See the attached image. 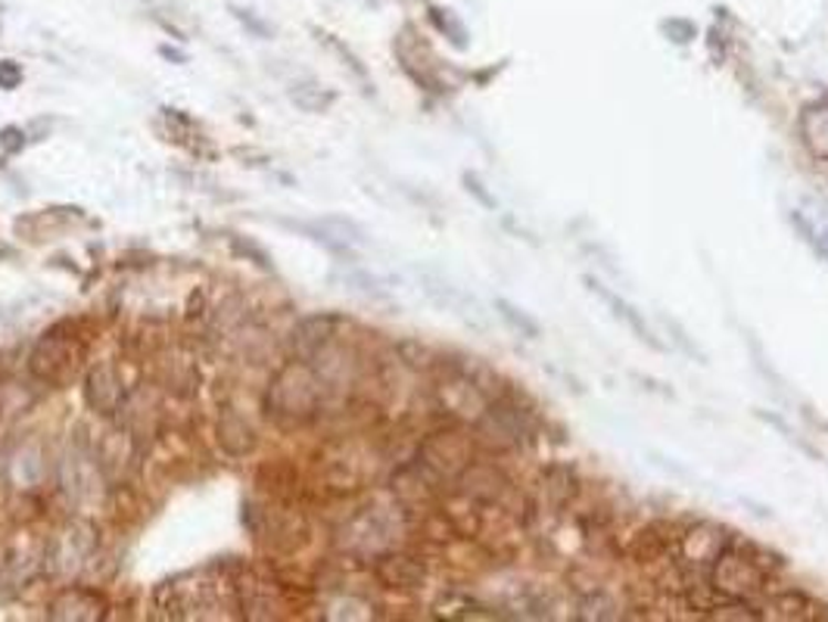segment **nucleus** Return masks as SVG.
<instances>
[{
  "label": "nucleus",
  "instance_id": "obj_15",
  "mask_svg": "<svg viewBox=\"0 0 828 622\" xmlns=\"http://www.w3.org/2000/svg\"><path fill=\"white\" fill-rule=\"evenodd\" d=\"M106 598L97 589L87 586H66L53 594L44 613L56 622H97L106 616Z\"/></svg>",
  "mask_w": 828,
  "mask_h": 622
},
{
  "label": "nucleus",
  "instance_id": "obj_35",
  "mask_svg": "<svg viewBox=\"0 0 828 622\" xmlns=\"http://www.w3.org/2000/svg\"><path fill=\"white\" fill-rule=\"evenodd\" d=\"M464 185H468V190H471L473 197H480V200H483V205H490V209L495 205V200H492L490 193L483 190V185H480V181H476L473 175H464Z\"/></svg>",
  "mask_w": 828,
  "mask_h": 622
},
{
  "label": "nucleus",
  "instance_id": "obj_26",
  "mask_svg": "<svg viewBox=\"0 0 828 622\" xmlns=\"http://www.w3.org/2000/svg\"><path fill=\"white\" fill-rule=\"evenodd\" d=\"M169 373H166V387L175 392V396H190L193 389H197V380H200V370H197V361H190V358H181V355H175L169 365Z\"/></svg>",
  "mask_w": 828,
  "mask_h": 622
},
{
  "label": "nucleus",
  "instance_id": "obj_31",
  "mask_svg": "<svg viewBox=\"0 0 828 622\" xmlns=\"http://www.w3.org/2000/svg\"><path fill=\"white\" fill-rule=\"evenodd\" d=\"M231 250H234V255H240V259H250V262H255L262 271L274 268L271 255L265 253L259 243H253L250 236H231Z\"/></svg>",
  "mask_w": 828,
  "mask_h": 622
},
{
  "label": "nucleus",
  "instance_id": "obj_3",
  "mask_svg": "<svg viewBox=\"0 0 828 622\" xmlns=\"http://www.w3.org/2000/svg\"><path fill=\"white\" fill-rule=\"evenodd\" d=\"M243 523L250 526V533L259 541H265L271 551H281V555L303 551L312 538L303 510L293 507V502H281V498H269L262 505L250 502L243 507Z\"/></svg>",
  "mask_w": 828,
  "mask_h": 622
},
{
  "label": "nucleus",
  "instance_id": "obj_18",
  "mask_svg": "<svg viewBox=\"0 0 828 622\" xmlns=\"http://www.w3.org/2000/svg\"><path fill=\"white\" fill-rule=\"evenodd\" d=\"M339 324H343V318H339V315H331V312L303 318L293 327V334H290L293 355H296V358H305V361L318 358L324 349H331V342L337 337Z\"/></svg>",
  "mask_w": 828,
  "mask_h": 622
},
{
  "label": "nucleus",
  "instance_id": "obj_29",
  "mask_svg": "<svg viewBox=\"0 0 828 622\" xmlns=\"http://www.w3.org/2000/svg\"><path fill=\"white\" fill-rule=\"evenodd\" d=\"M396 352H399V358H402V365H408V368H415V370H430L433 365H437V355L430 352L423 342H418V339H406V342H399V346H396Z\"/></svg>",
  "mask_w": 828,
  "mask_h": 622
},
{
  "label": "nucleus",
  "instance_id": "obj_22",
  "mask_svg": "<svg viewBox=\"0 0 828 622\" xmlns=\"http://www.w3.org/2000/svg\"><path fill=\"white\" fill-rule=\"evenodd\" d=\"M539 492L545 498V505L552 510H560L574 502L579 495V476H576L574 467H564V464H555V467H545L539 479Z\"/></svg>",
  "mask_w": 828,
  "mask_h": 622
},
{
  "label": "nucleus",
  "instance_id": "obj_6",
  "mask_svg": "<svg viewBox=\"0 0 828 622\" xmlns=\"http://www.w3.org/2000/svg\"><path fill=\"white\" fill-rule=\"evenodd\" d=\"M156 607L166 610L169 620H219V586L206 576H178L156 589Z\"/></svg>",
  "mask_w": 828,
  "mask_h": 622
},
{
  "label": "nucleus",
  "instance_id": "obj_13",
  "mask_svg": "<svg viewBox=\"0 0 828 622\" xmlns=\"http://www.w3.org/2000/svg\"><path fill=\"white\" fill-rule=\"evenodd\" d=\"M85 404L97 418H116L128 404V383L116 361H101L85 373Z\"/></svg>",
  "mask_w": 828,
  "mask_h": 622
},
{
  "label": "nucleus",
  "instance_id": "obj_30",
  "mask_svg": "<svg viewBox=\"0 0 828 622\" xmlns=\"http://www.w3.org/2000/svg\"><path fill=\"white\" fill-rule=\"evenodd\" d=\"M499 312H502V318H505L507 324H511V327H514V330L521 334V337H526V339L539 337V324L530 318L526 312H521L517 305H511V303H505V299H499Z\"/></svg>",
  "mask_w": 828,
  "mask_h": 622
},
{
  "label": "nucleus",
  "instance_id": "obj_2",
  "mask_svg": "<svg viewBox=\"0 0 828 622\" xmlns=\"http://www.w3.org/2000/svg\"><path fill=\"white\" fill-rule=\"evenodd\" d=\"M87 361V339L78 334V324L63 320L51 330H44L29 352V373L38 383L53 389L72 387Z\"/></svg>",
  "mask_w": 828,
  "mask_h": 622
},
{
  "label": "nucleus",
  "instance_id": "obj_17",
  "mask_svg": "<svg viewBox=\"0 0 828 622\" xmlns=\"http://www.w3.org/2000/svg\"><path fill=\"white\" fill-rule=\"evenodd\" d=\"M455 486L461 495H471L483 505H505V498L511 495V479L499 467L492 464H480V461H471L461 476L455 479Z\"/></svg>",
  "mask_w": 828,
  "mask_h": 622
},
{
  "label": "nucleus",
  "instance_id": "obj_5",
  "mask_svg": "<svg viewBox=\"0 0 828 622\" xmlns=\"http://www.w3.org/2000/svg\"><path fill=\"white\" fill-rule=\"evenodd\" d=\"M539 423L533 411L511 396H492L486 411L476 418V439L492 449H530L536 442Z\"/></svg>",
  "mask_w": 828,
  "mask_h": 622
},
{
  "label": "nucleus",
  "instance_id": "obj_14",
  "mask_svg": "<svg viewBox=\"0 0 828 622\" xmlns=\"http://www.w3.org/2000/svg\"><path fill=\"white\" fill-rule=\"evenodd\" d=\"M371 572L377 586H384L389 591H418L427 582V563L421 557L396 551V548L374 557Z\"/></svg>",
  "mask_w": 828,
  "mask_h": 622
},
{
  "label": "nucleus",
  "instance_id": "obj_9",
  "mask_svg": "<svg viewBox=\"0 0 828 622\" xmlns=\"http://www.w3.org/2000/svg\"><path fill=\"white\" fill-rule=\"evenodd\" d=\"M97 548V529L87 520H69L44 545V570L56 579H69L91 563Z\"/></svg>",
  "mask_w": 828,
  "mask_h": 622
},
{
  "label": "nucleus",
  "instance_id": "obj_27",
  "mask_svg": "<svg viewBox=\"0 0 828 622\" xmlns=\"http://www.w3.org/2000/svg\"><path fill=\"white\" fill-rule=\"evenodd\" d=\"M290 101L296 103L303 113H324L334 103V94L322 91L318 85H293L290 87Z\"/></svg>",
  "mask_w": 828,
  "mask_h": 622
},
{
  "label": "nucleus",
  "instance_id": "obj_21",
  "mask_svg": "<svg viewBox=\"0 0 828 622\" xmlns=\"http://www.w3.org/2000/svg\"><path fill=\"white\" fill-rule=\"evenodd\" d=\"M586 284H589V289H591V293H595V296H598V299H601V303L608 305L610 315L620 320V324H626V327H629V330H632L636 337L642 339L644 346H651V349H663V342H660V339L654 337V334H651L648 320H644L642 315H639V312L632 308V305L626 303L623 296H617L614 289H608V286H601V284H598V281H595V277H586Z\"/></svg>",
  "mask_w": 828,
  "mask_h": 622
},
{
  "label": "nucleus",
  "instance_id": "obj_25",
  "mask_svg": "<svg viewBox=\"0 0 828 622\" xmlns=\"http://www.w3.org/2000/svg\"><path fill=\"white\" fill-rule=\"evenodd\" d=\"M800 135L813 156L828 162V106H807L800 116Z\"/></svg>",
  "mask_w": 828,
  "mask_h": 622
},
{
  "label": "nucleus",
  "instance_id": "obj_32",
  "mask_svg": "<svg viewBox=\"0 0 828 622\" xmlns=\"http://www.w3.org/2000/svg\"><path fill=\"white\" fill-rule=\"evenodd\" d=\"M22 85V66L17 60H0V91H17Z\"/></svg>",
  "mask_w": 828,
  "mask_h": 622
},
{
  "label": "nucleus",
  "instance_id": "obj_8",
  "mask_svg": "<svg viewBox=\"0 0 828 622\" xmlns=\"http://www.w3.org/2000/svg\"><path fill=\"white\" fill-rule=\"evenodd\" d=\"M729 541H732V533L716 523H692L689 529H682L673 545V557H670L682 572V582L689 586L694 579H708L713 560L726 551Z\"/></svg>",
  "mask_w": 828,
  "mask_h": 622
},
{
  "label": "nucleus",
  "instance_id": "obj_23",
  "mask_svg": "<svg viewBox=\"0 0 828 622\" xmlns=\"http://www.w3.org/2000/svg\"><path fill=\"white\" fill-rule=\"evenodd\" d=\"M769 610L773 613H766L769 620H782V622H810L819 620V604L813 601L810 594H804V591L788 589V591H778L776 598L769 601Z\"/></svg>",
  "mask_w": 828,
  "mask_h": 622
},
{
  "label": "nucleus",
  "instance_id": "obj_20",
  "mask_svg": "<svg viewBox=\"0 0 828 622\" xmlns=\"http://www.w3.org/2000/svg\"><path fill=\"white\" fill-rule=\"evenodd\" d=\"M677 523L670 520H658L651 523L648 529L639 533V538L632 541V557L639 560V563H654V560H670L673 557V545H677L679 538Z\"/></svg>",
  "mask_w": 828,
  "mask_h": 622
},
{
  "label": "nucleus",
  "instance_id": "obj_16",
  "mask_svg": "<svg viewBox=\"0 0 828 622\" xmlns=\"http://www.w3.org/2000/svg\"><path fill=\"white\" fill-rule=\"evenodd\" d=\"M7 483L17 492H34L48 476V445L38 436L19 442L13 452L7 454Z\"/></svg>",
  "mask_w": 828,
  "mask_h": 622
},
{
  "label": "nucleus",
  "instance_id": "obj_11",
  "mask_svg": "<svg viewBox=\"0 0 828 622\" xmlns=\"http://www.w3.org/2000/svg\"><path fill=\"white\" fill-rule=\"evenodd\" d=\"M710 586L720 591L723 598L732 601H751L754 594H761L769 582V572L761 570L747 555H742L732 541L723 555L713 560V567L708 572Z\"/></svg>",
  "mask_w": 828,
  "mask_h": 622
},
{
  "label": "nucleus",
  "instance_id": "obj_10",
  "mask_svg": "<svg viewBox=\"0 0 828 622\" xmlns=\"http://www.w3.org/2000/svg\"><path fill=\"white\" fill-rule=\"evenodd\" d=\"M237 610L243 620H284L287 610H293L290 586L281 579H271L262 572H243L234 586Z\"/></svg>",
  "mask_w": 828,
  "mask_h": 622
},
{
  "label": "nucleus",
  "instance_id": "obj_7",
  "mask_svg": "<svg viewBox=\"0 0 828 622\" xmlns=\"http://www.w3.org/2000/svg\"><path fill=\"white\" fill-rule=\"evenodd\" d=\"M473 461V439L464 436L461 430H440L423 439L421 449L415 454V464L421 467L423 476L437 488L455 486L461 471Z\"/></svg>",
  "mask_w": 828,
  "mask_h": 622
},
{
  "label": "nucleus",
  "instance_id": "obj_36",
  "mask_svg": "<svg viewBox=\"0 0 828 622\" xmlns=\"http://www.w3.org/2000/svg\"><path fill=\"white\" fill-rule=\"evenodd\" d=\"M159 56H163V60H169V63H178V66H185L187 63V53L175 51V48H169V44H163V48H159Z\"/></svg>",
  "mask_w": 828,
  "mask_h": 622
},
{
  "label": "nucleus",
  "instance_id": "obj_24",
  "mask_svg": "<svg viewBox=\"0 0 828 622\" xmlns=\"http://www.w3.org/2000/svg\"><path fill=\"white\" fill-rule=\"evenodd\" d=\"M574 610H576V620H586V622L617 620V616H620V604L614 601V594L605 589H598V586L579 591V594L574 598Z\"/></svg>",
  "mask_w": 828,
  "mask_h": 622
},
{
  "label": "nucleus",
  "instance_id": "obj_28",
  "mask_svg": "<svg viewBox=\"0 0 828 622\" xmlns=\"http://www.w3.org/2000/svg\"><path fill=\"white\" fill-rule=\"evenodd\" d=\"M327 620H371V604L368 601H361V598H337V601H331L327 607V613H324Z\"/></svg>",
  "mask_w": 828,
  "mask_h": 622
},
{
  "label": "nucleus",
  "instance_id": "obj_12",
  "mask_svg": "<svg viewBox=\"0 0 828 622\" xmlns=\"http://www.w3.org/2000/svg\"><path fill=\"white\" fill-rule=\"evenodd\" d=\"M318 473H322L324 486L331 488V492L349 495V492H358V488L365 486V479H368V461H365V454L358 452L355 442H334L322 454Z\"/></svg>",
  "mask_w": 828,
  "mask_h": 622
},
{
  "label": "nucleus",
  "instance_id": "obj_1",
  "mask_svg": "<svg viewBox=\"0 0 828 622\" xmlns=\"http://www.w3.org/2000/svg\"><path fill=\"white\" fill-rule=\"evenodd\" d=\"M327 383L315 361L293 358L271 377L265 389V414L281 430H303L322 414Z\"/></svg>",
  "mask_w": 828,
  "mask_h": 622
},
{
  "label": "nucleus",
  "instance_id": "obj_19",
  "mask_svg": "<svg viewBox=\"0 0 828 622\" xmlns=\"http://www.w3.org/2000/svg\"><path fill=\"white\" fill-rule=\"evenodd\" d=\"M216 439H219L221 452L228 457H250L259 449V433H255L253 421L237 411L234 404H224L216 423Z\"/></svg>",
  "mask_w": 828,
  "mask_h": 622
},
{
  "label": "nucleus",
  "instance_id": "obj_34",
  "mask_svg": "<svg viewBox=\"0 0 828 622\" xmlns=\"http://www.w3.org/2000/svg\"><path fill=\"white\" fill-rule=\"evenodd\" d=\"M231 10H234V17L240 19V22H243V25L255 34V38H271L269 25H265V22H259L250 10H237V7H231Z\"/></svg>",
  "mask_w": 828,
  "mask_h": 622
},
{
  "label": "nucleus",
  "instance_id": "obj_33",
  "mask_svg": "<svg viewBox=\"0 0 828 622\" xmlns=\"http://www.w3.org/2000/svg\"><path fill=\"white\" fill-rule=\"evenodd\" d=\"M25 147V131L17 128V125H7V128H0V150L3 152H19Z\"/></svg>",
  "mask_w": 828,
  "mask_h": 622
},
{
  "label": "nucleus",
  "instance_id": "obj_4",
  "mask_svg": "<svg viewBox=\"0 0 828 622\" xmlns=\"http://www.w3.org/2000/svg\"><path fill=\"white\" fill-rule=\"evenodd\" d=\"M406 533V523L396 507H365L339 526V551L355 560H374Z\"/></svg>",
  "mask_w": 828,
  "mask_h": 622
}]
</instances>
